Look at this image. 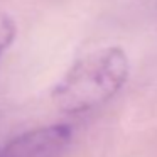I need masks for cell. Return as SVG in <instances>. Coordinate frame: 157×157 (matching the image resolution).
I'll list each match as a JSON object with an SVG mask.
<instances>
[{"label":"cell","mask_w":157,"mask_h":157,"mask_svg":"<svg viewBox=\"0 0 157 157\" xmlns=\"http://www.w3.org/2000/svg\"><path fill=\"white\" fill-rule=\"evenodd\" d=\"M130 61L118 46L100 48L81 56L51 91L59 112L81 115L100 108L113 98L128 79Z\"/></svg>","instance_id":"6da1fadb"},{"label":"cell","mask_w":157,"mask_h":157,"mask_svg":"<svg viewBox=\"0 0 157 157\" xmlns=\"http://www.w3.org/2000/svg\"><path fill=\"white\" fill-rule=\"evenodd\" d=\"M73 139L68 123L32 128L10 139L0 149V157H61Z\"/></svg>","instance_id":"7a4b0ae2"},{"label":"cell","mask_w":157,"mask_h":157,"mask_svg":"<svg viewBox=\"0 0 157 157\" xmlns=\"http://www.w3.org/2000/svg\"><path fill=\"white\" fill-rule=\"evenodd\" d=\"M15 34H17L15 22L12 21V17L9 14L0 10V58L10 48V44L15 39Z\"/></svg>","instance_id":"3957f363"}]
</instances>
